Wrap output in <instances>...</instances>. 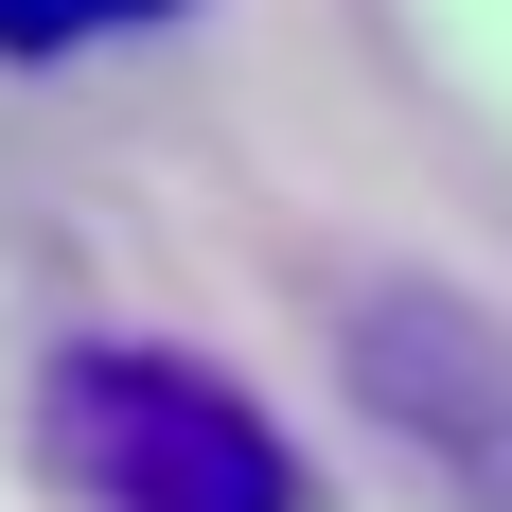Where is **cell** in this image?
Returning <instances> with one entry per match:
<instances>
[{
	"label": "cell",
	"instance_id": "cell-1",
	"mask_svg": "<svg viewBox=\"0 0 512 512\" xmlns=\"http://www.w3.org/2000/svg\"><path fill=\"white\" fill-rule=\"evenodd\" d=\"M36 460L71 477L89 512H301L283 424H265L212 354H159V336H89V354H53Z\"/></svg>",
	"mask_w": 512,
	"mask_h": 512
},
{
	"label": "cell",
	"instance_id": "cell-2",
	"mask_svg": "<svg viewBox=\"0 0 512 512\" xmlns=\"http://www.w3.org/2000/svg\"><path fill=\"white\" fill-rule=\"evenodd\" d=\"M124 18H177V0H0V53H89Z\"/></svg>",
	"mask_w": 512,
	"mask_h": 512
}]
</instances>
